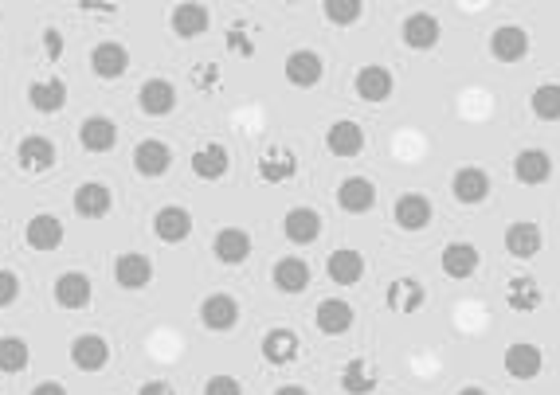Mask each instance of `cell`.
<instances>
[{"instance_id":"17","label":"cell","mask_w":560,"mask_h":395,"mask_svg":"<svg viewBox=\"0 0 560 395\" xmlns=\"http://www.w3.org/2000/svg\"><path fill=\"white\" fill-rule=\"evenodd\" d=\"M310 263L306 259H298V255H286L279 263L271 266V282H275V290L286 294V298H294V294H306L310 290Z\"/></svg>"},{"instance_id":"21","label":"cell","mask_w":560,"mask_h":395,"mask_svg":"<svg viewBox=\"0 0 560 395\" xmlns=\"http://www.w3.org/2000/svg\"><path fill=\"white\" fill-rule=\"evenodd\" d=\"M255 173H259L263 184H286V180L298 176V153L294 149H282V145H271V149H263Z\"/></svg>"},{"instance_id":"33","label":"cell","mask_w":560,"mask_h":395,"mask_svg":"<svg viewBox=\"0 0 560 395\" xmlns=\"http://www.w3.org/2000/svg\"><path fill=\"white\" fill-rule=\"evenodd\" d=\"M24 243H28L32 251H59V243H63V220L51 216V212L32 216L28 227H24Z\"/></svg>"},{"instance_id":"14","label":"cell","mask_w":560,"mask_h":395,"mask_svg":"<svg viewBox=\"0 0 560 395\" xmlns=\"http://www.w3.org/2000/svg\"><path fill=\"white\" fill-rule=\"evenodd\" d=\"M94 298V286H91V274L83 270H63L55 278V306L63 309H87Z\"/></svg>"},{"instance_id":"44","label":"cell","mask_w":560,"mask_h":395,"mask_svg":"<svg viewBox=\"0 0 560 395\" xmlns=\"http://www.w3.org/2000/svg\"><path fill=\"white\" fill-rule=\"evenodd\" d=\"M204 395H243V384L235 376H212L204 384Z\"/></svg>"},{"instance_id":"1","label":"cell","mask_w":560,"mask_h":395,"mask_svg":"<svg viewBox=\"0 0 560 395\" xmlns=\"http://www.w3.org/2000/svg\"><path fill=\"white\" fill-rule=\"evenodd\" d=\"M282 75H286V83H290V87L314 90L318 83H322V75H326V63H322V55H318V51L298 47V51H290V55H286Z\"/></svg>"},{"instance_id":"38","label":"cell","mask_w":560,"mask_h":395,"mask_svg":"<svg viewBox=\"0 0 560 395\" xmlns=\"http://www.w3.org/2000/svg\"><path fill=\"white\" fill-rule=\"evenodd\" d=\"M529 110L537 122H560V83H541L529 94Z\"/></svg>"},{"instance_id":"45","label":"cell","mask_w":560,"mask_h":395,"mask_svg":"<svg viewBox=\"0 0 560 395\" xmlns=\"http://www.w3.org/2000/svg\"><path fill=\"white\" fill-rule=\"evenodd\" d=\"M63 47H67L63 44V32H59V28H44V55L51 59V63L63 55Z\"/></svg>"},{"instance_id":"8","label":"cell","mask_w":560,"mask_h":395,"mask_svg":"<svg viewBox=\"0 0 560 395\" xmlns=\"http://www.w3.org/2000/svg\"><path fill=\"white\" fill-rule=\"evenodd\" d=\"M282 235H286V243H290V247H314V243L322 239V216H318L314 208L298 204V208H290V212H286V220H282Z\"/></svg>"},{"instance_id":"12","label":"cell","mask_w":560,"mask_h":395,"mask_svg":"<svg viewBox=\"0 0 560 395\" xmlns=\"http://www.w3.org/2000/svg\"><path fill=\"white\" fill-rule=\"evenodd\" d=\"M439 36H443V24L431 12H412L400 24V40H404V47H412V51H431V47L439 44Z\"/></svg>"},{"instance_id":"28","label":"cell","mask_w":560,"mask_h":395,"mask_svg":"<svg viewBox=\"0 0 560 395\" xmlns=\"http://www.w3.org/2000/svg\"><path fill=\"white\" fill-rule=\"evenodd\" d=\"M79 145H83L87 153H110V149L118 145V126H114V118H106V114L83 118V122H79Z\"/></svg>"},{"instance_id":"25","label":"cell","mask_w":560,"mask_h":395,"mask_svg":"<svg viewBox=\"0 0 560 395\" xmlns=\"http://www.w3.org/2000/svg\"><path fill=\"white\" fill-rule=\"evenodd\" d=\"M435 216V208H431V200L420 196V192H404L396 204H392V220L400 231H423L427 223Z\"/></svg>"},{"instance_id":"29","label":"cell","mask_w":560,"mask_h":395,"mask_svg":"<svg viewBox=\"0 0 560 395\" xmlns=\"http://www.w3.org/2000/svg\"><path fill=\"white\" fill-rule=\"evenodd\" d=\"M326 149L333 157H361V149H365V130H361V122H353V118L333 122L326 130Z\"/></svg>"},{"instance_id":"47","label":"cell","mask_w":560,"mask_h":395,"mask_svg":"<svg viewBox=\"0 0 560 395\" xmlns=\"http://www.w3.org/2000/svg\"><path fill=\"white\" fill-rule=\"evenodd\" d=\"M138 395H173V388L165 384V380H149V384H141Z\"/></svg>"},{"instance_id":"23","label":"cell","mask_w":560,"mask_h":395,"mask_svg":"<svg viewBox=\"0 0 560 395\" xmlns=\"http://www.w3.org/2000/svg\"><path fill=\"white\" fill-rule=\"evenodd\" d=\"M353 317H357L353 306L341 302V298H322L318 309H314V325H318L322 337H345L353 329Z\"/></svg>"},{"instance_id":"49","label":"cell","mask_w":560,"mask_h":395,"mask_svg":"<svg viewBox=\"0 0 560 395\" xmlns=\"http://www.w3.org/2000/svg\"><path fill=\"white\" fill-rule=\"evenodd\" d=\"M455 395H490L486 388H478V384H467V388H459Z\"/></svg>"},{"instance_id":"10","label":"cell","mask_w":560,"mask_h":395,"mask_svg":"<svg viewBox=\"0 0 560 395\" xmlns=\"http://www.w3.org/2000/svg\"><path fill=\"white\" fill-rule=\"evenodd\" d=\"M263 360L267 364H275V368H286V364H294L298 356H302V337L290 329V325H275L271 333H263Z\"/></svg>"},{"instance_id":"22","label":"cell","mask_w":560,"mask_h":395,"mask_svg":"<svg viewBox=\"0 0 560 395\" xmlns=\"http://www.w3.org/2000/svg\"><path fill=\"white\" fill-rule=\"evenodd\" d=\"M153 235H157L161 243H169V247L185 243L188 235H192V212L181 208V204H165V208L153 216Z\"/></svg>"},{"instance_id":"37","label":"cell","mask_w":560,"mask_h":395,"mask_svg":"<svg viewBox=\"0 0 560 395\" xmlns=\"http://www.w3.org/2000/svg\"><path fill=\"white\" fill-rule=\"evenodd\" d=\"M341 392L345 395H373L376 392V368L369 364V360H361V356H353V360H345L341 364Z\"/></svg>"},{"instance_id":"27","label":"cell","mask_w":560,"mask_h":395,"mask_svg":"<svg viewBox=\"0 0 560 395\" xmlns=\"http://www.w3.org/2000/svg\"><path fill=\"white\" fill-rule=\"evenodd\" d=\"M114 282L122 286V290H145L149 282H153V263H149V255H138V251H126V255H118L114 259Z\"/></svg>"},{"instance_id":"32","label":"cell","mask_w":560,"mask_h":395,"mask_svg":"<svg viewBox=\"0 0 560 395\" xmlns=\"http://www.w3.org/2000/svg\"><path fill=\"white\" fill-rule=\"evenodd\" d=\"M326 274H329V282H337V286H357V282L365 278V259H361V251H353V247L329 251Z\"/></svg>"},{"instance_id":"43","label":"cell","mask_w":560,"mask_h":395,"mask_svg":"<svg viewBox=\"0 0 560 395\" xmlns=\"http://www.w3.org/2000/svg\"><path fill=\"white\" fill-rule=\"evenodd\" d=\"M20 298V278H16V270H0V309L12 306Z\"/></svg>"},{"instance_id":"26","label":"cell","mask_w":560,"mask_h":395,"mask_svg":"<svg viewBox=\"0 0 560 395\" xmlns=\"http://www.w3.org/2000/svg\"><path fill=\"white\" fill-rule=\"evenodd\" d=\"M490 173L486 169H478V165H463L459 173L451 176V196L459 200V204H482L486 196H490Z\"/></svg>"},{"instance_id":"3","label":"cell","mask_w":560,"mask_h":395,"mask_svg":"<svg viewBox=\"0 0 560 395\" xmlns=\"http://www.w3.org/2000/svg\"><path fill=\"white\" fill-rule=\"evenodd\" d=\"M188 169L196 180H204V184H216V180H224L228 169H232V153H228V145H220V141H208V145H200L192 157H188Z\"/></svg>"},{"instance_id":"11","label":"cell","mask_w":560,"mask_h":395,"mask_svg":"<svg viewBox=\"0 0 560 395\" xmlns=\"http://www.w3.org/2000/svg\"><path fill=\"white\" fill-rule=\"evenodd\" d=\"M16 161H20V169H24V173H47V169H55L59 149H55V141H51V137H44V133H32V137H24V141L16 145Z\"/></svg>"},{"instance_id":"19","label":"cell","mask_w":560,"mask_h":395,"mask_svg":"<svg viewBox=\"0 0 560 395\" xmlns=\"http://www.w3.org/2000/svg\"><path fill=\"white\" fill-rule=\"evenodd\" d=\"M138 106L149 118H169L177 110V87L169 79H145L138 87Z\"/></svg>"},{"instance_id":"2","label":"cell","mask_w":560,"mask_h":395,"mask_svg":"<svg viewBox=\"0 0 560 395\" xmlns=\"http://www.w3.org/2000/svg\"><path fill=\"white\" fill-rule=\"evenodd\" d=\"M502 368H506V376L510 380H537L541 376V368H545V352L537 349L533 341H514V345H506L502 352Z\"/></svg>"},{"instance_id":"34","label":"cell","mask_w":560,"mask_h":395,"mask_svg":"<svg viewBox=\"0 0 560 395\" xmlns=\"http://www.w3.org/2000/svg\"><path fill=\"white\" fill-rule=\"evenodd\" d=\"M553 176V157L545 149H521L514 157V180L533 188V184H545Z\"/></svg>"},{"instance_id":"30","label":"cell","mask_w":560,"mask_h":395,"mask_svg":"<svg viewBox=\"0 0 560 395\" xmlns=\"http://www.w3.org/2000/svg\"><path fill=\"white\" fill-rule=\"evenodd\" d=\"M212 255L224 266H243L251 259V235H247L243 227H224V231H216Z\"/></svg>"},{"instance_id":"20","label":"cell","mask_w":560,"mask_h":395,"mask_svg":"<svg viewBox=\"0 0 560 395\" xmlns=\"http://www.w3.org/2000/svg\"><path fill=\"white\" fill-rule=\"evenodd\" d=\"M423 302H427V290H423L420 278H412V274L388 282V290H384V306H388V313H420Z\"/></svg>"},{"instance_id":"16","label":"cell","mask_w":560,"mask_h":395,"mask_svg":"<svg viewBox=\"0 0 560 395\" xmlns=\"http://www.w3.org/2000/svg\"><path fill=\"white\" fill-rule=\"evenodd\" d=\"M541 247H545V235H541V227L533 220H517L506 227V255H510V259L529 263V259L541 255Z\"/></svg>"},{"instance_id":"5","label":"cell","mask_w":560,"mask_h":395,"mask_svg":"<svg viewBox=\"0 0 560 395\" xmlns=\"http://www.w3.org/2000/svg\"><path fill=\"white\" fill-rule=\"evenodd\" d=\"M478 266H482V255H478V247L467 243V239H455V243H447V247L439 251V270H443L447 278H455V282L474 278Z\"/></svg>"},{"instance_id":"18","label":"cell","mask_w":560,"mask_h":395,"mask_svg":"<svg viewBox=\"0 0 560 395\" xmlns=\"http://www.w3.org/2000/svg\"><path fill=\"white\" fill-rule=\"evenodd\" d=\"M71 208H75V216H83V220H102V216L114 208V196H110V188H106L102 180H83V184L75 188V196H71Z\"/></svg>"},{"instance_id":"40","label":"cell","mask_w":560,"mask_h":395,"mask_svg":"<svg viewBox=\"0 0 560 395\" xmlns=\"http://www.w3.org/2000/svg\"><path fill=\"white\" fill-rule=\"evenodd\" d=\"M322 16L337 28H349L365 16V4L361 0H322Z\"/></svg>"},{"instance_id":"9","label":"cell","mask_w":560,"mask_h":395,"mask_svg":"<svg viewBox=\"0 0 560 395\" xmlns=\"http://www.w3.org/2000/svg\"><path fill=\"white\" fill-rule=\"evenodd\" d=\"M134 169L138 176L145 180H157V176H165L173 169V149H169V141H161V137H145L134 145Z\"/></svg>"},{"instance_id":"4","label":"cell","mask_w":560,"mask_h":395,"mask_svg":"<svg viewBox=\"0 0 560 395\" xmlns=\"http://www.w3.org/2000/svg\"><path fill=\"white\" fill-rule=\"evenodd\" d=\"M353 94L361 98V102H388L392 94H396V79H392V71L388 67H380V63H365V67H357V75H353Z\"/></svg>"},{"instance_id":"15","label":"cell","mask_w":560,"mask_h":395,"mask_svg":"<svg viewBox=\"0 0 560 395\" xmlns=\"http://www.w3.org/2000/svg\"><path fill=\"white\" fill-rule=\"evenodd\" d=\"M91 71L98 79H122L126 71H130V47L118 44V40H102V44H94L91 51Z\"/></svg>"},{"instance_id":"48","label":"cell","mask_w":560,"mask_h":395,"mask_svg":"<svg viewBox=\"0 0 560 395\" xmlns=\"http://www.w3.org/2000/svg\"><path fill=\"white\" fill-rule=\"evenodd\" d=\"M275 395H310V392H306L302 384H282V388H279Z\"/></svg>"},{"instance_id":"42","label":"cell","mask_w":560,"mask_h":395,"mask_svg":"<svg viewBox=\"0 0 560 395\" xmlns=\"http://www.w3.org/2000/svg\"><path fill=\"white\" fill-rule=\"evenodd\" d=\"M220 63H196L192 67V87L200 90V94H212V90L220 87Z\"/></svg>"},{"instance_id":"24","label":"cell","mask_w":560,"mask_h":395,"mask_svg":"<svg viewBox=\"0 0 560 395\" xmlns=\"http://www.w3.org/2000/svg\"><path fill=\"white\" fill-rule=\"evenodd\" d=\"M71 364H75L79 372H102V368L110 364V345H106V337H98V333H79V337L71 341Z\"/></svg>"},{"instance_id":"41","label":"cell","mask_w":560,"mask_h":395,"mask_svg":"<svg viewBox=\"0 0 560 395\" xmlns=\"http://www.w3.org/2000/svg\"><path fill=\"white\" fill-rule=\"evenodd\" d=\"M224 44H228V51L239 55V59H255V40H251V32H247L243 24H232V28L224 32Z\"/></svg>"},{"instance_id":"7","label":"cell","mask_w":560,"mask_h":395,"mask_svg":"<svg viewBox=\"0 0 560 395\" xmlns=\"http://www.w3.org/2000/svg\"><path fill=\"white\" fill-rule=\"evenodd\" d=\"M169 28H173L177 40H200V36L212 28V12H208V4H196V0L173 4V12H169Z\"/></svg>"},{"instance_id":"39","label":"cell","mask_w":560,"mask_h":395,"mask_svg":"<svg viewBox=\"0 0 560 395\" xmlns=\"http://www.w3.org/2000/svg\"><path fill=\"white\" fill-rule=\"evenodd\" d=\"M32 364V349L24 337H0V372L4 376H16Z\"/></svg>"},{"instance_id":"36","label":"cell","mask_w":560,"mask_h":395,"mask_svg":"<svg viewBox=\"0 0 560 395\" xmlns=\"http://www.w3.org/2000/svg\"><path fill=\"white\" fill-rule=\"evenodd\" d=\"M545 302V290H541V282L537 278H529V274H517L506 282V306L514 309V313H537Z\"/></svg>"},{"instance_id":"35","label":"cell","mask_w":560,"mask_h":395,"mask_svg":"<svg viewBox=\"0 0 560 395\" xmlns=\"http://www.w3.org/2000/svg\"><path fill=\"white\" fill-rule=\"evenodd\" d=\"M28 106H32L36 114H59V110L67 106V83L55 79V75L28 83Z\"/></svg>"},{"instance_id":"6","label":"cell","mask_w":560,"mask_h":395,"mask_svg":"<svg viewBox=\"0 0 560 395\" xmlns=\"http://www.w3.org/2000/svg\"><path fill=\"white\" fill-rule=\"evenodd\" d=\"M200 325L208 329V333H232L235 325H239V302H235L232 294H208L204 302H200Z\"/></svg>"},{"instance_id":"31","label":"cell","mask_w":560,"mask_h":395,"mask_svg":"<svg viewBox=\"0 0 560 395\" xmlns=\"http://www.w3.org/2000/svg\"><path fill=\"white\" fill-rule=\"evenodd\" d=\"M490 51H494L498 63H517V59L529 55V32L521 24H502L490 36Z\"/></svg>"},{"instance_id":"13","label":"cell","mask_w":560,"mask_h":395,"mask_svg":"<svg viewBox=\"0 0 560 395\" xmlns=\"http://www.w3.org/2000/svg\"><path fill=\"white\" fill-rule=\"evenodd\" d=\"M337 204H341V212H349V216H365V212H373L376 184L369 180V176H345V180L337 184Z\"/></svg>"},{"instance_id":"46","label":"cell","mask_w":560,"mask_h":395,"mask_svg":"<svg viewBox=\"0 0 560 395\" xmlns=\"http://www.w3.org/2000/svg\"><path fill=\"white\" fill-rule=\"evenodd\" d=\"M32 395H71V392H67L59 380H44V384H36V388H32Z\"/></svg>"}]
</instances>
